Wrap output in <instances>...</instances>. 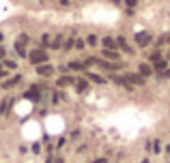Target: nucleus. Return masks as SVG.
<instances>
[{
    "label": "nucleus",
    "instance_id": "1",
    "mask_svg": "<svg viewBox=\"0 0 170 163\" xmlns=\"http://www.w3.org/2000/svg\"><path fill=\"white\" fill-rule=\"evenodd\" d=\"M30 62L33 65H37V67H41V65H45L47 62V54L43 52V49H35V52H30Z\"/></svg>",
    "mask_w": 170,
    "mask_h": 163
},
{
    "label": "nucleus",
    "instance_id": "11",
    "mask_svg": "<svg viewBox=\"0 0 170 163\" xmlns=\"http://www.w3.org/2000/svg\"><path fill=\"white\" fill-rule=\"evenodd\" d=\"M127 80H129V84H131V86H133V84H138V86H140V84H144V77H142L140 73H138V75H129Z\"/></svg>",
    "mask_w": 170,
    "mask_h": 163
},
{
    "label": "nucleus",
    "instance_id": "34",
    "mask_svg": "<svg viewBox=\"0 0 170 163\" xmlns=\"http://www.w3.org/2000/svg\"><path fill=\"white\" fill-rule=\"evenodd\" d=\"M168 77H170V71H168Z\"/></svg>",
    "mask_w": 170,
    "mask_h": 163
},
{
    "label": "nucleus",
    "instance_id": "22",
    "mask_svg": "<svg viewBox=\"0 0 170 163\" xmlns=\"http://www.w3.org/2000/svg\"><path fill=\"white\" fill-rule=\"evenodd\" d=\"M28 35H20V41H17V43H20V45H26V43H28Z\"/></svg>",
    "mask_w": 170,
    "mask_h": 163
},
{
    "label": "nucleus",
    "instance_id": "14",
    "mask_svg": "<svg viewBox=\"0 0 170 163\" xmlns=\"http://www.w3.org/2000/svg\"><path fill=\"white\" fill-rule=\"evenodd\" d=\"M15 54H17L20 58H24V56H28V54H26V49H24V45H20L17 41H15Z\"/></svg>",
    "mask_w": 170,
    "mask_h": 163
},
{
    "label": "nucleus",
    "instance_id": "26",
    "mask_svg": "<svg viewBox=\"0 0 170 163\" xmlns=\"http://www.w3.org/2000/svg\"><path fill=\"white\" fill-rule=\"evenodd\" d=\"M125 2H127V6H136L138 4V0H125Z\"/></svg>",
    "mask_w": 170,
    "mask_h": 163
},
{
    "label": "nucleus",
    "instance_id": "10",
    "mask_svg": "<svg viewBox=\"0 0 170 163\" xmlns=\"http://www.w3.org/2000/svg\"><path fill=\"white\" fill-rule=\"evenodd\" d=\"M103 58H108V60L116 62V60H119V54H116L114 49H103Z\"/></svg>",
    "mask_w": 170,
    "mask_h": 163
},
{
    "label": "nucleus",
    "instance_id": "2",
    "mask_svg": "<svg viewBox=\"0 0 170 163\" xmlns=\"http://www.w3.org/2000/svg\"><path fill=\"white\" fill-rule=\"evenodd\" d=\"M136 43H138V47H146L151 43V35L149 32H138L136 35Z\"/></svg>",
    "mask_w": 170,
    "mask_h": 163
},
{
    "label": "nucleus",
    "instance_id": "12",
    "mask_svg": "<svg viewBox=\"0 0 170 163\" xmlns=\"http://www.w3.org/2000/svg\"><path fill=\"white\" fill-rule=\"evenodd\" d=\"M67 69H73V71H84L86 73V65H82V62H69V67Z\"/></svg>",
    "mask_w": 170,
    "mask_h": 163
},
{
    "label": "nucleus",
    "instance_id": "9",
    "mask_svg": "<svg viewBox=\"0 0 170 163\" xmlns=\"http://www.w3.org/2000/svg\"><path fill=\"white\" fill-rule=\"evenodd\" d=\"M84 75H86V77H88L90 82H95V84H103V82H106L103 77H101V75H97V73H93V71H86Z\"/></svg>",
    "mask_w": 170,
    "mask_h": 163
},
{
    "label": "nucleus",
    "instance_id": "5",
    "mask_svg": "<svg viewBox=\"0 0 170 163\" xmlns=\"http://www.w3.org/2000/svg\"><path fill=\"white\" fill-rule=\"evenodd\" d=\"M138 73H140L142 77H149V75L153 73V69H151L149 65H144V62H142V65H138Z\"/></svg>",
    "mask_w": 170,
    "mask_h": 163
},
{
    "label": "nucleus",
    "instance_id": "35",
    "mask_svg": "<svg viewBox=\"0 0 170 163\" xmlns=\"http://www.w3.org/2000/svg\"><path fill=\"white\" fill-rule=\"evenodd\" d=\"M0 71H2V69H0Z\"/></svg>",
    "mask_w": 170,
    "mask_h": 163
},
{
    "label": "nucleus",
    "instance_id": "20",
    "mask_svg": "<svg viewBox=\"0 0 170 163\" xmlns=\"http://www.w3.org/2000/svg\"><path fill=\"white\" fill-rule=\"evenodd\" d=\"M52 47H63V37H56L52 41Z\"/></svg>",
    "mask_w": 170,
    "mask_h": 163
},
{
    "label": "nucleus",
    "instance_id": "31",
    "mask_svg": "<svg viewBox=\"0 0 170 163\" xmlns=\"http://www.w3.org/2000/svg\"><path fill=\"white\" fill-rule=\"evenodd\" d=\"M112 2H116V4H121V2H123V0H112Z\"/></svg>",
    "mask_w": 170,
    "mask_h": 163
},
{
    "label": "nucleus",
    "instance_id": "23",
    "mask_svg": "<svg viewBox=\"0 0 170 163\" xmlns=\"http://www.w3.org/2000/svg\"><path fill=\"white\" fill-rule=\"evenodd\" d=\"M41 43H43V45H52V39H50V35H43V37H41Z\"/></svg>",
    "mask_w": 170,
    "mask_h": 163
},
{
    "label": "nucleus",
    "instance_id": "30",
    "mask_svg": "<svg viewBox=\"0 0 170 163\" xmlns=\"http://www.w3.org/2000/svg\"><path fill=\"white\" fill-rule=\"evenodd\" d=\"M60 2H63V4H69V0H60Z\"/></svg>",
    "mask_w": 170,
    "mask_h": 163
},
{
    "label": "nucleus",
    "instance_id": "7",
    "mask_svg": "<svg viewBox=\"0 0 170 163\" xmlns=\"http://www.w3.org/2000/svg\"><path fill=\"white\" fill-rule=\"evenodd\" d=\"M37 73H39V75H52V73H54V67H52V65H41V67L37 69Z\"/></svg>",
    "mask_w": 170,
    "mask_h": 163
},
{
    "label": "nucleus",
    "instance_id": "19",
    "mask_svg": "<svg viewBox=\"0 0 170 163\" xmlns=\"http://www.w3.org/2000/svg\"><path fill=\"white\" fill-rule=\"evenodd\" d=\"M73 45H76V41L71 39V37H69V39L65 41V45H63V47H65V49H67V52H69V49H71V47H73Z\"/></svg>",
    "mask_w": 170,
    "mask_h": 163
},
{
    "label": "nucleus",
    "instance_id": "8",
    "mask_svg": "<svg viewBox=\"0 0 170 163\" xmlns=\"http://www.w3.org/2000/svg\"><path fill=\"white\" fill-rule=\"evenodd\" d=\"M116 45H119L123 52H127V54H133V49H131V47L127 45V41L123 39V37H119V39H116Z\"/></svg>",
    "mask_w": 170,
    "mask_h": 163
},
{
    "label": "nucleus",
    "instance_id": "17",
    "mask_svg": "<svg viewBox=\"0 0 170 163\" xmlns=\"http://www.w3.org/2000/svg\"><path fill=\"white\" fill-rule=\"evenodd\" d=\"M164 69H166V60H159L153 65V71H164Z\"/></svg>",
    "mask_w": 170,
    "mask_h": 163
},
{
    "label": "nucleus",
    "instance_id": "6",
    "mask_svg": "<svg viewBox=\"0 0 170 163\" xmlns=\"http://www.w3.org/2000/svg\"><path fill=\"white\" fill-rule=\"evenodd\" d=\"M26 99H30V101H39V86H33V88L26 92Z\"/></svg>",
    "mask_w": 170,
    "mask_h": 163
},
{
    "label": "nucleus",
    "instance_id": "32",
    "mask_svg": "<svg viewBox=\"0 0 170 163\" xmlns=\"http://www.w3.org/2000/svg\"><path fill=\"white\" fill-rule=\"evenodd\" d=\"M2 39H4V37H2V32H0V41H2Z\"/></svg>",
    "mask_w": 170,
    "mask_h": 163
},
{
    "label": "nucleus",
    "instance_id": "24",
    "mask_svg": "<svg viewBox=\"0 0 170 163\" xmlns=\"http://www.w3.org/2000/svg\"><path fill=\"white\" fill-rule=\"evenodd\" d=\"M88 45H95V43H97V37H95V35H88Z\"/></svg>",
    "mask_w": 170,
    "mask_h": 163
},
{
    "label": "nucleus",
    "instance_id": "33",
    "mask_svg": "<svg viewBox=\"0 0 170 163\" xmlns=\"http://www.w3.org/2000/svg\"><path fill=\"white\" fill-rule=\"evenodd\" d=\"M142 163H149V161H146V159H144V161H142Z\"/></svg>",
    "mask_w": 170,
    "mask_h": 163
},
{
    "label": "nucleus",
    "instance_id": "16",
    "mask_svg": "<svg viewBox=\"0 0 170 163\" xmlns=\"http://www.w3.org/2000/svg\"><path fill=\"white\" fill-rule=\"evenodd\" d=\"M149 58H151V62L155 65V62H159V60H162V52H153V54H151Z\"/></svg>",
    "mask_w": 170,
    "mask_h": 163
},
{
    "label": "nucleus",
    "instance_id": "15",
    "mask_svg": "<svg viewBox=\"0 0 170 163\" xmlns=\"http://www.w3.org/2000/svg\"><path fill=\"white\" fill-rule=\"evenodd\" d=\"M114 45H116V41H112L110 37L103 39V47H106V49H114Z\"/></svg>",
    "mask_w": 170,
    "mask_h": 163
},
{
    "label": "nucleus",
    "instance_id": "3",
    "mask_svg": "<svg viewBox=\"0 0 170 163\" xmlns=\"http://www.w3.org/2000/svg\"><path fill=\"white\" fill-rule=\"evenodd\" d=\"M69 84H76V80H73L71 75H63V77H58V82H56V86H58V88L69 86Z\"/></svg>",
    "mask_w": 170,
    "mask_h": 163
},
{
    "label": "nucleus",
    "instance_id": "13",
    "mask_svg": "<svg viewBox=\"0 0 170 163\" xmlns=\"http://www.w3.org/2000/svg\"><path fill=\"white\" fill-rule=\"evenodd\" d=\"M20 80H22V75H15V77H11V80L4 82V84H2V88H11V86H15Z\"/></svg>",
    "mask_w": 170,
    "mask_h": 163
},
{
    "label": "nucleus",
    "instance_id": "29",
    "mask_svg": "<svg viewBox=\"0 0 170 163\" xmlns=\"http://www.w3.org/2000/svg\"><path fill=\"white\" fill-rule=\"evenodd\" d=\"M2 56H4V49H2V47H0V58H2Z\"/></svg>",
    "mask_w": 170,
    "mask_h": 163
},
{
    "label": "nucleus",
    "instance_id": "25",
    "mask_svg": "<svg viewBox=\"0 0 170 163\" xmlns=\"http://www.w3.org/2000/svg\"><path fill=\"white\" fill-rule=\"evenodd\" d=\"M4 67H9V69H15V67H17V65H15V62H13V60H7V62H4Z\"/></svg>",
    "mask_w": 170,
    "mask_h": 163
},
{
    "label": "nucleus",
    "instance_id": "27",
    "mask_svg": "<svg viewBox=\"0 0 170 163\" xmlns=\"http://www.w3.org/2000/svg\"><path fill=\"white\" fill-rule=\"evenodd\" d=\"M93 163H108L106 159H97V161H93Z\"/></svg>",
    "mask_w": 170,
    "mask_h": 163
},
{
    "label": "nucleus",
    "instance_id": "21",
    "mask_svg": "<svg viewBox=\"0 0 170 163\" xmlns=\"http://www.w3.org/2000/svg\"><path fill=\"white\" fill-rule=\"evenodd\" d=\"M86 88H88V84H86L84 80H80V82H78V90H80V92H84Z\"/></svg>",
    "mask_w": 170,
    "mask_h": 163
},
{
    "label": "nucleus",
    "instance_id": "4",
    "mask_svg": "<svg viewBox=\"0 0 170 163\" xmlns=\"http://www.w3.org/2000/svg\"><path fill=\"white\" fill-rule=\"evenodd\" d=\"M114 82L119 84V86H123V88H127V90H133V86L129 84L127 77H121V75H114Z\"/></svg>",
    "mask_w": 170,
    "mask_h": 163
},
{
    "label": "nucleus",
    "instance_id": "18",
    "mask_svg": "<svg viewBox=\"0 0 170 163\" xmlns=\"http://www.w3.org/2000/svg\"><path fill=\"white\" fill-rule=\"evenodd\" d=\"M11 103H13V101H4V103H0V116L9 110V105H11Z\"/></svg>",
    "mask_w": 170,
    "mask_h": 163
},
{
    "label": "nucleus",
    "instance_id": "28",
    "mask_svg": "<svg viewBox=\"0 0 170 163\" xmlns=\"http://www.w3.org/2000/svg\"><path fill=\"white\" fill-rule=\"evenodd\" d=\"M4 75H7V71H0V80H2V77H4Z\"/></svg>",
    "mask_w": 170,
    "mask_h": 163
}]
</instances>
